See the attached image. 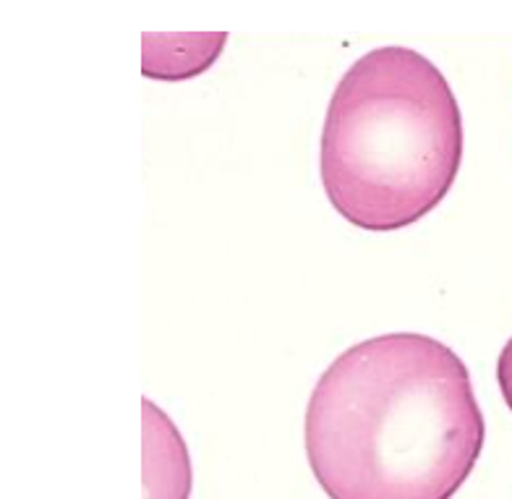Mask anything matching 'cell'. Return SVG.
Returning a JSON list of instances; mask_svg holds the SVG:
<instances>
[{"label":"cell","mask_w":512,"mask_h":499,"mask_svg":"<svg viewBox=\"0 0 512 499\" xmlns=\"http://www.w3.org/2000/svg\"><path fill=\"white\" fill-rule=\"evenodd\" d=\"M463 144L445 74L411 48H377L337 81L319 147L322 186L356 228H408L450 194Z\"/></svg>","instance_id":"2"},{"label":"cell","mask_w":512,"mask_h":499,"mask_svg":"<svg viewBox=\"0 0 512 499\" xmlns=\"http://www.w3.org/2000/svg\"><path fill=\"white\" fill-rule=\"evenodd\" d=\"M306 458L330 499H450L484 450L463 358L418 332L353 345L306 408Z\"/></svg>","instance_id":"1"},{"label":"cell","mask_w":512,"mask_h":499,"mask_svg":"<svg viewBox=\"0 0 512 499\" xmlns=\"http://www.w3.org/2000/svg\"><path fill=\"white\" fill-rule=\"evenodd\" d=\"M225 42V32H144L142 74L155 81L194 79L212 68Z\"/></svg>","instance_id":"4"},{"label":"cell","mask_w":512,"mask_h":499,"mask_svg":"<svg viewBox=\"0 0 512 499\" xmlns=\"http://www.w3.org/2000/svg\"><path fill=\"white\" fill-rule=\"evenodd\" d=\"M142 484L144 499H191L194 473H191L189 447L178 426L157 408L152 400H142Z\"/></svg>","instance_id":"3"},{"label":"cell","mask_w":512,"mask_h":499,"mask_svg":"<svg viewBox=\"0 0 512 499\" xmlns=\"http://www.w3.org/2000/svg\"><path fill=\"white\" fill-rule=\"evenodd\" d=\"M497 382H499V390H502V398H505L507 408L512 411V338L507 340L505 348H502V353H499Z\"/></svg>","instance_id":"5"}]
</instances>
